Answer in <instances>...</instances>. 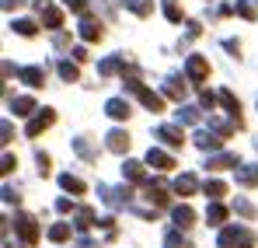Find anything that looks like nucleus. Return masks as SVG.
<instances>
[{"mask_svg": "<svg viewBox=\"0 0 258 248\" xmlns=\"http://www.w3.org/2000/svg\"><path fill=\"white\" fill-rule=\"evenodd\" d=\"M185 77H188L192 84L210 81V60H206L203 53H192V56L185 60Z\"/></svg>", "mask_w": 258, "mask_h": 248, "instance_id": "f257e3e1", "label": "nucleus"}, {"mask_svg": "<svg viewBox=\"0 0 258 248\" xmlns=\"http://www.w3.org/2000/svg\"><path fill=\"white\" fill-rule=\"evenodd\" d=\"M35 11H39V18H42V28H49V32H59V28H63V11H59V7H52V4H45V0H35Z\"/></svg>", "mask_w": 258, "mask_h": 248, "instance_id": "f03ea898", "label": "nucleus"}, {"mask_svg": "<svg viewBox=\"0 0 258 248\" xmlns=\"http://www.w3.org/2000/svg\"><path fill=\"white\" fill-rule=\"evenodd\" d=\"M14 227H18V234H21L25 245H35V241H39V224H35V217L18 213V217H14Z\"/></svg>", "mask_w": 258, "mask_h": 248, "instance_id": "7ed1b4c3", "label": "nucleus"}, {"mask_svg": "<svg viewBox=\"0 0 258 248\" xmlns=\"http://www.w3.org/2000/svg\"><path fill=\"white\" fill-rule=\"evenodd\" d=\"M241 245H244V227H237V224H227V227H220L216 248H241Z\"/></svg>", "mask_w": 258, "mask_h": 248, "instance_id": "20e7f679", "label": "nucleus"}, {"mask_svg": "<svg viewBox=\"0 0 258 248\" xmlns=\"http://www.w3.org/2000/svg\"><path fill=\"white\" fill-rule=\"evenodd\" d=\"M52 123H56V112H52V109H42V112H35V116L28 119L25 136H39V133H42V129H49Z\"/></svg>", "mask_w": 258, "mask_h": 248, "instance_id": "39448f33", "label": "nucleus"}, {"mask_svg": "<svg viewBox=\"0 0 258 248\" xmlns=\"http://www.w3.org/2000/svg\"><path fill=\"white\" fill-rule=\"evenodd\" d=\"M98 196H101L108 207H129V200H133L129 189H112V185H98Z\"/></svg>", "mask_w": 258, "mask_h": 248, "instance_id": "423d86ee", "label": "nucleus"}, {"mask_svg": "<svg viewBox=\"0 0 258 248\" xmlns=\"http://www.w3.org/2000/svg\"><path fill=\"white\" fill-rule=\"evenodd\" d=\"M154 136H157L164 147H174V151L185 143V136H181V126H168V123H164V126H157V129H154Z\"/></svg>", "mask_w": 258, "mask_h": 248, "instance_id": "0eeeda50", "label": "nucleus"}, {"mask_svg": "<svg viewBox=\"0 0 258 248\" xmlns=\"http://www.w3.org/2000/svg\"><path fill=\"white\" fill-rule=\"evenodd\" d=\"M216 94H220V105L227 109L230 123H237V129H241V126H244V119H241V102L234 98V91H227V87H223V91H216Z\"/></svg>", "mask_w": 258, "mask_h": 248, "instance_id": "6e6552de", "label": "nucleus"}, {"mask_svg": "<svg viewBox=\"0 0 258 248\" xmlns=\"http://www.w3.org/2000/svg\"><path fill=\"white\" fill-rule=\"evenodd\" d=\"M77 32H81V39H84V42H98L101 35H105V28H101V21H98V18H91V14H84V18H81V25H77Z\"/></svg>", "mask_w": 258, "mask_h": 248, "instance_id": "1a4fd4ad", "label": "nucleus"}, {"mask_svg": "<svg viewBox=\"0 0 258 248\" xmlns=\"http://www.w3.org/2000/svg\"><path fill=\"white\" fill-rule=\"evenodd\" d=\"M147 165L154 168V171H171L174 158L168 154V151H161V147H150V151H147Z\"/></svg>", "mask_w": 258, "mask_h": 248, "instance_id": "9d476101", "label": "nucleus"}, {"mask_svg": "<svg viewBox=\"0 0 258 248\" xmlns=\"http://www.w3.org/2000/svg\"><path fill=\"white\" fill-rule=\"evenodd\" d=\"M196 147H199V151L216 154V151L223 147V136H220V133H213V129H199V133H196Z\"/></svg>", "mask_w": 258, "mask_h": 248, "instance_id": "9b49d317", "label": "nucleus"}, {"mask_svg": "<svg viewBox=\"0 0 258 248\" xmlns=\"http://www.w3.org/2000/svg\"><path fill=\"white\" fill-rule=\"evenodd\" d=\"M143 189H147L143 196H147L154 207H164V203H168V185H164L161 178H154V182H143Z\"/></svg>", "mask_w": 258, "mask_h": 248, "instance_id": "f8f14e48", "label": "nucleus"}, {"mask_svg": "<svg viewBox=\"0 0 258 248\" xmlns=\"http://www.w3.org/2000/svg\"><path fill=\"white\" fill-rule=\"evenodd\" d=\"M223 168H241V161L234 154H227V151H216V154L206 158V171H223Z\"/></svg>", "mask_w": 258, "mask_h": 248, "instance_id": "ddd939ff", "label": "nucleus"}, {"mask_svg": "<svg viewBox=\"0 0 258 248\" xmlns=\"http://www.w3.org/2000/svg\"><path fill=\"white\" fill-rule=\"evenodd\" d=\"M174 192H178V196H196V192H199V178H196L192 171H181V175L174 178Z\"/></svg>", "mask_w": 258, "mask_h": 248, "instance_id": "4468645a", "label": "nucleus"}, {"mask_svg": "<svg viewBox=\"0 0 258 248\" xmlns=\"http://www.w3.org/2000/svg\"><path fill=\"white\" fill-rule=\"evenodd\" d=\"M105 147H108L112 154H126L129 151V133L126 129H112V133L105 136Z\"/></svg>", "mask_w": 258, "mask_h": 248, "instance_id": "2eb2a0df", "label": "nucleus"}, {"mask_svg": "<svg viewBox=\"0 0 258 248\" xmlns=\"http://www.w3.org/2000/svg\"><path fill=\"white\" fill-rule=\"evenodd\" d=\"M119 70H126V56H122V53L105 56V60L98 63V74H101V77H112V74H119Z\"/></svg>", "mask_w": 258, "mask_h": 248, "instance_id": "dca6fc26", "label": "nucleus"}, {"mask_svg": "<svg viewBox=\"0 0 258 248\" xmlns=\"http://www.w3.org/2000/svg\"><path fill=\"white\" fill-rule=\"evenodd\" d=\"M171 220H174V227H178V231H188V227L196 224V213H192V207H185V203H181V207L171 210Z\"/></svg>", "mask_w": 258, "mask_h": 248, "instance_id": "f3484780", "label": "nucleus"}, {"mask_svg": "<svg viewBox=\"0 0 258 248\" xmlns=\"http://www.w3.org/2000/svg\"><path fill=\"white\" fill-rule=\"evenodd\" d=\"M18 77L28 84V87H42L45 84V70L42 67H18Z\"/></svg>", "mask_w": 258, "mask_h": 248, "instance_id": "a211bd4d", "label": "nucleus"}, {"mask_svg": "<svg viewBox=\"0 0 258 248\" xmlns=\"http://www.w3.org/2000/svg\"><path fill=\"white\" fill-rule=\"evenodd\" d=\"M147 161H129L126 158V165H122V178L126 182H147Z\"/></svg>", "mask_w": 258, "mask_h": 248, "instance_id": "6ab92c4d", "label": "nucleus"}, {"mask_svg": "<svg viewBox=\"0 0 258 248\" xmlns=\"http://www.w3.org/2000/svg\"><path fill=\"white\" fill-rule=\"evenodd\" d=\"M35 98H28V94H18V98H11V112L14 116H35Z\"/></svg>", "mask_w": 258, "mask_h": 248, "instance_id": "aec40b11", "label": "nucleus"}, {"mask_svg": "<svg viewBox=\"0 0 258 248\" xmlns=\"http://www.w3.org/2000/svg\"><path fill=\"white\" fill-rule=\"evenodd\" d=\"M234 171H237V185H244V189H255L258 185V165H241Z\"/></svg>", "mask_w": 258, "mask_h": 248, "instance_id": "412c9836", "label": "nucleus"}, {"mask_svg": "<svg viewBox=\"0 0 258 248\" xmlns=\"http://www.w3.org/2000/svg\"><path fill=\"white\" fill-rule=\"evenodd\" d=\"M105 112H108L112 119H129V112H133V109H129L126 98H108V102H105Z\"/></svg>", "mask_w": 258, "mask_h": 248, "instance_id": "4be33fe9", "label": "nucleus"}, {"mask_svg": "<svg viewBox=\"0 0 258 248\" xmlns=\"http://www.w3.org/2000/svg\"><path fill=\"white\" fill-rule=\"evenodd\" d=\"M164 94H168V98H174V102L181 105V98H185V81H181L178 74H171V77H164Z\"/></svg>", "mask_w": 258, "mask_h": 248, "instance_id": "5701e85b", "label": "nucleus"}, {"mask_svg": "<svg viewBox=\"0 0 258 248\" xmlns=\"http://www.w3.org/2000/svg\"><path fill=\"white\" fill-rule=\"evenodd\" d=\"M199 112H203V109H196V105H178V109H174L178 126H196L199 123Z\"/></svg>", "mask_w": 258, "mask_h": 248, "instance_id": "b1692460", "label": "nucleus"}, {"mask_svg": "<svg viewBox=\"0 0 258 248\" xmlns=\"http://www.w3.org/2000/svg\"><path fill=\"white\" fill-rule=\"evenodd\" d=\"M140 102H143V109H150V112H164V98H161L157 91H150V87L140 91Z\"/></svg>", "mask_w": 258, "mask_h": 248, "instance_id": "393cba45", "label": "nucleus"}, {"mask_svg": "<svg viewBox=\"0 0 258 248\" xmlns=\"http://www.w3.org/2000/svg\"><path fill=\"white\" fill-rule=\"evenodd\" d=\"M206 220H210L213 227H227V224H223V220H227V207H220V200L210 203V207H206Z\"/></svg>", "mask_w": 258, "mask_h": 248, "instance_id": "a878e982", "label": "nucleus"}, {"mask_svg": "<svg viewBox=\"0 0 258 248\" xmlns=\"http://www.w3.org/2000/svg\"><path fill=\"white\" fill-rule=\"evenodd\" d=\"M59 185H63V189H67L70 196H81V192H84V189H87L84 182H81L77 175H70V171H67V175H59Z\"/></svg>", "mask_w": 258, "mask_h": 248, "instance_id": "bb28decb", "label": "nucleus"}, {"mask_svg": "<svg viewBox=\"0 0 258 248\" xmlns=\"http://www.w3.org/2000/svg\"><path fill=\"white\" fill-rule=\"evenodd\" d=\"M126 4V11H133L136 18H147V14H154V0H122Z\"/></svg>", "mask_w": 258, "mask_h": 248, "instance_id": "cd10ccee", "label": "nucleus"}, {"mask_svg": "<svg viewBox=\"0 0 258 248\" xmlns=\"http://www.w3.org/2000/svg\"><path fill=\"white\" fill-rule=\"evenodd\" d=\"M11 28H14L18 35H25V39H32V35L39 32V25H35L32 18H14V25H11Z\"/></svg>", "mask_w": 258, "mask_h": 248, "instance_id": "c85d7f7f", "label": "nucleus"}, {"mask_svg": "<svg viewBox=\"0 0 258 248\" xmlns=\"http://www.w3.org/2000/svg\"><path fill=\"white\" fill-rule=\"evenodd\" d=\"M91 224H98V220H94V210L81 207V210H77V213H74V227H77V231H87Z\"/></svg>", "mask_w": 258, "mask_h": 248, "instance_id": "c756f323", "label": "nucleus"}, {"mask_svg": "<svg viewBox=\"0 0 258 248\" xmlns=\"http://www.w3.org/2000/svg\"><path fill=\"white\" fill-rule=\"evenodd\" d=\"M74 151H77V154H81L84 161H98V151H94V147L87 143L84 136H74Z\"/></svg>", "mask_w": 258, "mask_h": 248, "instance_id": "7c9ffc66", "label": "nucleus"}, {"mask_svg": "<svg viewBox=\"0 0 258 248\" xmlns=\"http://www.w3.org/2000/svg\"><path fill=\"white\" fill-rule=\"evenodd\" d=\"M67 238H70V224H63V220H59V224H52V227H49V241L63 245Z\"/></svg>", "mask_w": 258, "mask_h": 248, "instance_id": "2f4dec72", "label": "nucleus"}, {"mask_svg": "<svg viewBox=\"0 0 258 248\" xmlns=\"http://www.w3.org/2000/svg\"><path fill=\"white\" fill-rule=\"evenodd\" d=\"M203 192H206V196H210V203H216V200H220V196H223V192H227V185H223V182H220V178H210V182H206V185H203Z\"/></svg>", "mask_w": 258, "mask_h": 248, "instance_id": "473e14b6", "label": "nucleus"}, {"mask_svg": "<svg viewBox=\"0 0 258 248\" xmlns=\"http://www.w3.org/2000/svg\"><path fill=\"white\" fill-rule=\"evenodd\" d=\"M56 70H59V77H63V81H77V77H81L77 63H70V60H59V67H56Z\"/></svg>", "mask_w": 258, "mask_h": 248, "instance_id": "72a5a7b5", "label": "nucleus"}, {"mask_svg": "<svg viewBox=\"0 0 258 248\" xmlns=\"http://www.w3.org/2000/svg\"><path fill=\"white\" fill-rule=\"evenodd\" d=\"M234 14H241V18L255 21V4H251V0H237V4H234Z\"/></svg>", "mask_w": 258, "mask_h": 248, "instance_id": "f704fd0d", "label": "nucleus"}, {"mask_svg": "<svg viewBox=\"0 0 258 248\" xmlns=\"http://www.w3.org/2000/svg\"><path fill=\"white\" fill-rule=\"evenodd\" d=\"M234 210H237L241 217H248V220H255V213H258V210L251 207V203H248L244 196H237V200H234Z\"/></svg>", "mask_w": 258, "mask_h": 248, "instance_id": "c9c22d12", "label": "nucleus"}, {"mask_svg": "<svg viewBox=\"0 0 258 248\" xmlns=\"http://www.w3.org/2000/svg\"><path fill=\"white\" fill-rule=\"evenodd\" d=\"M216 102H220V94H213V91H206V87L199 91V109H206V112H210V109H216Z\"/></svg>", "mask_w": 258, "mask_h": 248, "instance_id": "e433bc0d", "label": "nucleus"}, {"mask_svg": "<svg viewBox=\"0 0 258 248\" xmlns=\"http://www.w3.org/2000/svg\"><path fill=\"white\" fill-rule=\"evenodd\" d=\"M234 126H237V123H223V119H210V129H213V133H220L223 140H227V136L234 133Z\"/></svg>", "mask_w": 258, "mask_h": 248, "instance_id": "4c0bfd02", "label": "nucleus"}, {"mask_svg": "<svg viewBox=\"0 0 258 248\" xmlns=\"http://www.w3.org/2000/svg\"><path fill=\"white\" fill-rule=\"evenodd\" d=\"M164 245L168 248H192L185 241V234H178V231H168V234H164Z\"/></svg>", "mask_w": 258, "mask_h": 248, "instance_id": "58836bf2", "label": "nucleus"}, {"mask_svg": "<svg viewBox=\"0 0 258 248\" xmlns=\"http://www.w3.org/2000/svg\"><path fill=\"white\" fill-rule=\"evenodd\" d=\"M164 18L174 21V25L181 21V7H178V0H164Z\"/></svg>", "mask_w": 258, "mask_h": 248, "instance_id": "ea45409f", "label": "nucleus"}, {"mask_svg": "<svg viewBox=\"0 0 258 248\" xmlns=\"http://www.w3.org/2000/svg\"><path fill=\"white\" fill-rule=\"evenodd\" d=\"M35 165H39V175H49V154L35 151Z\"/></svg>", "mask_w": 258, "mask_h": 248, "instance_id": "a19ab883", "label": "nucleus"}, {"mask_svg": "<svg viewBox=\"0 0 258 248\" xmlns=\"http://www.w3.org/2000/svg\"><path fill=\"white\" fill-rule=\"evenodd\" d=\"M63 7H70V11H77V14H84V11H87V0H63Z\"/></svg>", "mask_w": 258, "mask_h": 248, "instance_id": "79ce46f5", "label": "nucleus"}, {"mask_svg": "<svg viewBox=\"0 0 258 248\" xmlns=\"http://www.w3.org/2000/svg\"><path fill=\"white\" fill-rule=\"evenodd\" d=\"M14 165H18V158H14V154H4V165H0V171H4V175H11V171H14Z\"/></svg>", "mask_w": 258, "mask_h": 248, "instance_id": "37998d69", "label": "nucleus"}, {"mask_svg": "<svg viewBox=\"0 0 258 248\" xmlns=\"http://www.w3.org/2000/svg\"><path fill=\"white\" fill-rule=\"evenodd\" d=\"M0 133H4V136H0L4 143H11V140H14V129H11V123H7V119L0 123Z\"/></svg>", "mask_w": 258, "mask_h": 248, "instance_id": "c03bdc74", "label": "nucleus"}, {"mask_svg": "<svg viewBox=\"0 0 258 248\" xmlns=\"http://www.w3.org/2000/svg\"><path fill=\"white\" fill-rule=\"evenodd\" d=\"M56 210H59V213H70V210H74L70 196H59V200H56Z\"/></svg>", "mask_w": 258, "mask_h": 248, "instance_id": "a18cd8bd", "label": "nucleus"}, {"mask_svg": "<svg viewBox=\"0 0 258 248\" xmlns=\"http://www.w3.org/2000/svg\"><path fill=\"white\" fill-rule=\"evenodd\" d=\"M70 53H74V63H81V60H87V49H84V45H74Z\"/></svg>", "mask_w": 258, "mask_h": 248, "instance_id": "49530a36", "label": "nucleus"}, {"mask_svg": "<svg viewBox=\"0 0 258 248\" xmlns=\"http://www.w3.org/2000/svg\"><path fill=\"white\" fill-rule=\"evenodd\" d=\"M4 203H18V192L11 185H4Z\"/></svg>", "mask_w": 258, "mask_h": 248, "instance_id": "de8ad7c7", "label": "nucleus"}, {"mask_svg": "<svg viewBox=\"0 0 258 248\" xmlns=\"http://www.w3.org/2000/svg\"><path fill=\"white\" fill-rule=\"evenodd\" d=\"M223 49H227V53H234V56H237V49H241V42H234V39H223Z\"/></svg>", "mask_w": 258, "mask_h": 248, "instance_id": "09e8293b", "label": "nucleus"}, {"mask_svg": "<svg viewBox=\"0 0 258 248\" xmlns=\"http://www.w3.org/2000/svg\"><path fill=\"white\" fill-rule=\"evenodd\" d=\"M0 4H4V11H11V7H21L25 0H0Z\"/></svg>", "mask_w": 258, "mask_h": 248, "instance_id": "8fccbe9b", "label": "nucleus"}]
</instances>
